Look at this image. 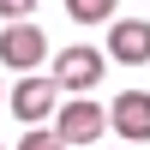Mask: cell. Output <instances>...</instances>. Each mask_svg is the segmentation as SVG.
Instances as JSON below:
<instances>
[{
	"label": "cell",
	"instance_id": "obj_3",
	"mask_svg": "<svg viewBox=\"0 0 150 150\" xmlns=\"http://www.w3.org/2000/svg\"><path fill=\"white\" fill-rule=\"evenodd\" d=\"M42 54H48L42 24H6V30H0V66L6 72H36Z\"/></svg>",
	"mask_w": 150,
	"mask_h": 150
},
{
	"label": "cell",
	"instance_id": "obj_4",
	"mask_svg": "<svg viewBox=\"0 0 150 150\" xmlns=\"http://www.w3.org/2000/svg\"><path fill=\"white\" fill-rule=\"evenodd\" d=\"M108 126L126 138V150H138L150 138V90H120L108 102Z\"/></svg>",
	"mask_w": 150,
	"mask_h": 150
},
{
	"label": "cell",
	"instance_id": "obj_8",
	"mask_svg": "<svg viewBox=\"0 0 150 150\" xmlns=\"http://www.w3.org/2000/svg\"><path fill=\"white\" fill-rule=\"evenodd\" d=\"M18 150H66V144H60V132H54V126H30V132L18 138Z\"/></svg>",
	"mask_w": 150,
	"mask_h": 150
},
{
	"label": "cell",
	"instance_id": "obj_1",
	"mask_svg": "<svg viewBox=\"0 0 150 150\" xmlns=\"http://www.w3.org/2000/svg\"><path fill=\"white\" fill-rule=\"evenodd\" d=\"M102 72H108V54H102V48L72 42V48L54 54V72H48V78H54L60 90H72V96H90L96 84H102Z\"/></svg>",
	"mask_w": 150,
	"mask_h": 150
},
{
	"label": "cell",
	"instance_id": "obj_7",
	"mask_svg": "<svg viewBox=\"0 0 150 150\" xmlns=\"http://www.w3.org/2000/svg\"><path fill=\"white\" fill-rule=\"evenodd\" d=\"M72 24H108L114 18V0H66Z\"/></svg>",
	"mask_w": 150,
	"mask_h": 150
},
{
	"label": "cell",
	"instance_id": "obj_2",
	"mask_svg": "<svg viewBox=\"0 0 150 150\" xmlns=\"http://www.w3.org/2000/svg\"><path fill=\"white\" fill-rule=\"evenodd\" d=\"M54 132H60V144H96L108 132V108L102 102H90V96H72L66 108H54Z\"/></svg>",
	"mask_w": 150,
	"mask_h": 150
},
{
	"label": "cell",
	"instance_id": "obj_11",
	"mask_svg": "<svg viewBox=\"0 0 150 150\" xmlns=\"http://www.w3.org/2000/svg\"><path fill=\"white\" fill-rule=\"evenodd\" d=\"M120 150H126V144H120Z\"/></svg>",
	"mask_w": 150,
	"mask_h": 150
},
{
	"label": "cell",
	"instance_id": "obj_10",
	"mask_svg": "<svg viewBox=\"0 0 150 150\" xmlns=\"http://www.w3.org/2000/svg\"><path fill=\"white\" fill-rule=\"evenodd\" d=\"M0 102H6V90H0Z\"/></svg>",
	"mask_w": 150,
	"mask_h": 150
},
{
	"label": "cell",
	"instance_id": "obj_5",
	"mask_svg": "<svg viewBox=\"0 0 150 150\" xmlns=\"http://www.w3.org/2000/svg\"><path fill=\"white\" fill-rule=\"evenodd\" d=\"M54 108H60V84H54V78H42V72H30V78L12 90V114H18L24 126L54 120Z\"/></svg>",
	"mask_w": 150,
	"mask_h": 150
},
{
	"label": "cell",
	"instance_id": "obj_9",
	"mask_svg": "<svg viewBox=\"0 0 150 150\" xmlns=\"http://www.w3.org/2000/svg\"><path fill=\"white\" fill-rule=\"evenodd\" d=\"M30 6H36V0H0V18H12V24H24V18H30Z\"/></svg>",
	"mask_w": 150,
	"mask_h": 150
},
{
	"label": "cell",
	"instance_id": "obj_6",
	"mask_svg": "<svg viewBox=\"0 0 150 150\" xmlns=\"http://www.w3.org/2000/svg\"><path fill=\"white\" fill-rule=\"evenodd\" d=\"M108 60H120V66H144V60H150V24H144V18L108 24Z\"/></svg>",
	"mask_w": 150,
	"mask_h": 150
}]
</instances>
